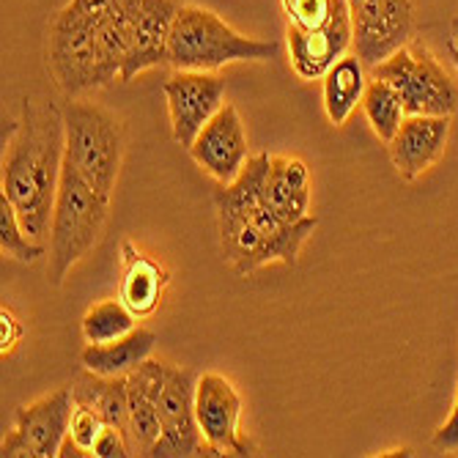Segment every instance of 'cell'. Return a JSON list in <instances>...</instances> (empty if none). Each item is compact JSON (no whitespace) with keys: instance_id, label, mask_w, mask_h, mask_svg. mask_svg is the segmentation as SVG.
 <instances>
[{"instance_id":"1","label":"cell","mask_w":458,"mask_h":458,"mask_svg":"<svg viewBox=\"0 0 458 458\" xmlns=\"http://www.w3.org/2000/svg\"><path fill=\"white\" fill-rule=\"evenodd\" d=\"M269 154L250 157L244 171L215 192L223 259L233 275L250 277L269 264H297L316 231V217L302 223L280 220L264 195Z\"/></svg>"},{"instance_id":"2","label":"cell","mask_w":458,"mask_h":458,"mask_svg":"<svg viewBox=\"0 0 458 458\" xmlns=\"http://www.w3.org/2000/svg\"><path fill=\"white\" fill-rule=\"evenodd\" d=\"M64 146V110H55L53 105L36 107L25 99L22 121L14 123L6 140L0 192L12 200L25 231L36 242L50 239Z\"/></svg>"},{"instance_id":"3","label":"cell","mask_w":458,"mask_h":458,"mask_svg":"<svg viewBox=\"0 0 458 458\" xmlns=\"http://www.w3.org/2000/svg\"><path fill=\"white\" fill-rule=\"evenodd\" d=\"M110 198L113 195L97 190L64 159L47 247V277L53 285H61L66 275L99 244L110 215Z\"/></svg>"},{"instance_id":"4","label":"cell","mask_w":458,"mask_h":458,"mask_svg":"<svg viewBox=\"0 0 458 458\" xmlns=\"http://www.w3.org/2000/svg\"><path fill=\"white\" fill-rule=\"evenodd\" d=\"M275 55V41L244 36L217 12L184 4L174 22L168 66L174 72H217L228 64L269 61Z\"/></svg>"},{"instance_id":"5","label":"cell","mask_w":458,"mask_h":458,"mask_svg":"<svg viewBox=\"0 0 458 458\" xmlns=\"http://www.w3.org/2000/svg\"><path fill=\"white\" fill-rule=\"evenodd\" d=\"M47 69L66 99L89 97L115 82L102 53V22L66 4L47 28Z\"/></svg>"},{"instance_id":"6","label":"cell","mask_w":458,"mask_h":458,"mask_svg":"<svg viewBox=\"0 0 458 458\" xmlns=\"http://www.w3.org/2000/svg\"><path fill=\"white\" fill-rule=\"evenodd\" d=\"M64 159L97 190L113 195L123 165L121 121L86 97L64 105Z\"/></svg>"},{"instance_id":"7","label":"cell","mask_w":458,"mask_h":458,"mask_svg":"<svg viewBox=\"0 0 458 458\" xmlns=\"http://www.w3.org/2000/svg\"><path fill=\"white\" fill-rule=\"evenodd\" d=\"M370 77L390 82L406 107V115H453L458 107L453 80L439 58L418 38L373 66Z\"/></svg>"},{"instance_id":"8","label":"cell","mask_w":458,"mask_h":458,"mask_svg":"<svg viewBox=\"0 0 458 458\" xmlns=\"http://www.w3.org/2000/svg\"><path fill=\"white\" fill-rule=\"evenodd\" d=\"M74 411L72 387L55 390L14 414V428L0 442L4 458H55L69 437V420Z\"/></svg>"},{"instance_id":"9","label":"cell","mask_w":458,"mask_h":458,"mask_svg":"<svg viewBox=\"0 0 458 458\" xmlns=\"http://www.w3.org/2000/svg\"><path fill=\"white\" fill-rule=\"evenodd\" d=\"M195 418L209 455H247L242 398L223 373L206 370L195 379Z\"/></svg>"},{"instance_id":"10","label":"cell","mask_w":458,"mask_h":458,"mask_svg":"<svg viewBox=\"0 0 458 458\" xmlns=\"http://www.w3.org/2000/svg\"><path fill=\"white\" fill-rule=\"evenodd\" d=\"M165 102L171 113L174 140L184 148L195 143L200 130L225 105V77L215 72H174L165 80Z\"/></svg>"},{"instance_id":"11","label":"cell","mask_w":458,"mask_h":458,"mask_svg":"<svg viewBox=\"0 0 458 458\" xmlns=\"http://www.w3.org/2000/svg\"><path fill=\"white\" fill-rule=\"evenodd\" d=\"M354 14V53L373 69L414 38V0H360Z\"/></svg>"},{"instance_id":"12","label":"cell","mask_w":458,"mask_h":458,"mask_svg":"<svg viewBox=\"0 0 458 458\" xmlns=\"http://www.w3.org/2000/svg\"><path fill=\"white\" fill-rule=\"evenodd\" d=\"M288 61L302 80H321L327 69L354 47V14L349 0L332 4L329 20L316 30L285 25Z\"/></svg>"},{"instance_id":"13","label":"cell","mask_w":458,"mask_h":458,"mask_svg":"<svg viewBox=\"0 0 458 458\" xmlns=\"http://www.w3.org/2000/svg\"><path fill=\"white\" fill-rule=\"evenodd\" d=\"M159 423H162V434L148 455L190 458L206 453V442L200 437L198 418H195V379L190 370L179 365L171 368L168 382L162 387Z\"/></svg>"},{"instance_id":"14","label":"cell","mask_w":458,"mask_h":458,"mask_svg":"<svg viewBox=\"0 0 458 458\" xmlns=\"http://www.w3.org/2000/svg\"><path fill=\"white\" fill-rule=\"evenodd\" d=\"M190 154L198 168H203L217 184H231L250 162V143L239 110L225 102L220 113L206 123Z\"/></svg>"},{"instance_id":"15","label":"cell","mask_w":458,"mask_h":458,"mask_svg":"<svg viewBox=\"0 0 458 458\" xmlns=\"http://www.w3.org/2000/svg\"><path fill=\"white\" fill-rule=\"evenodd\" d=\"M453 115H406L395 138L387 143L390 162L403 182L423 179L445 157Z\"/></svg>"},{"instance_id":"16","label":"cell","mask_w":458,"mask_h":458,"mask_svg":"<svg viewBox=\"0 0 458 458\" xmlns=\"http://www.w3.org/2000/svg\"><path fill=\"white\" fill-rule=\"evenodd\" d=\"M174 362L168 360H146L135 368L127 385H130V423H127V442L132 455H148L159 442L162 423H159V395L168 382Z\"/></svg>"},{"instance_id":"17","label":"cell","mask_w":458,"mask_h":458,"mask_svg":"<svg viewBox=\"0 0 458 458\" xmlns=\"http://www.w3.org/2000/svg\"><path fill=\"white\" fill-rule=\"evenodd\" d=\"M182 0H143L138 22H135V38L130 58L123 64L121 80L130 82L132 77L168 66V50H171V33L176 14L182 12Z\"/></svg>"},{"instance_id":"18","label":"cell","mask_w":458,"mask_h":458,"mask_svg":"<svg viewBox=\"0 0 458 458\" xmlns=\"http://www.w3.org/2000/svg\"><path fill=\"white\" fill-rule=\"evenodd\" d=\"M264 195L272 206V212L285 223H302L310 215V171L297 157L269 154L267 176H264Z\"/></svg>"},{"instance_id":"19","label":"cell","mask_w":458,"mask_h":458,"mask_svg":"<svg viewBox=\"0 0 458 458\" xmlns=\"http://www.w3.org/2000/svg\"><path fill=\"white\" fill-rule=\"evenodd\" d=\"M168 285V272L159 267V261L148 259L130 242H123V272H121V300L138 318L151 316Z\"/></svg>"},{"instance_id":"20","label":"cell","mask_w":458,"mask_h":458,"mask_svg":"<svg viewBox=\"0 0 458 458\" xmlns=\"http://www.w3.org/2000/svg\"><path fill=\"white\" fill-rule=\"evenodd\" d=\"M365 64L357 58V53H346L327 69L321 77V97H324V110L327 118L344 127L352 118V113L362 105L365 89H368V77H365Z\"/></svg>"},{"instance_id":"21","label":"cell","mask_w":458,"mask_h":458,"mask_svg":"<svg viewBox=\"0 0 458 458\" xmlns=\"http://www.w3.org/2000/svg\"><path fill=\"white\" fill-rule=\"evenodd\" d=\"M157 346V335L146 327H135L130 335L110 344H89L82 349V365L99 377H130L140 368Z\"/></svg>"},{"instance_id":"22","label":"cell","mask_w":458,"mask_h":458,"mask_svg":"<svg viewBox=\"0 0 458 458\" xmlns=\"http://www.w3.org/2000/svg\"><path fill=\"white\" fill-rule=\"evenodd\" d=\"M72 398L80 406H89V409L99 411L107 426L123 431V437H127V423H130L127 377H99L94 370H86L74 379Z\"/></svg>"},{"instance_id":"23","label":"cell","mask_w":458,"mask_h":458,"mask_svg":"<svg viewBox=\"0 0 458 458\" xmlns=\"http://www.w3.org/2000/svg\"><path fill=\"white\" fill-rule=\"evenodd\" d=\"M360 107L365 113L368 127L385 146L395 138V132L401 130V123L406 118V107H403L398 91L390 86L387 80H379V77L368 80V89H365Z\"/></svg>"},{"instance_id":"24","label":"cell","mask_w":458,"mask_h":458,"mask_svg":"<svg viewBox=\"0 0 458 458\" xmlns=\"http://www.w3.org/2000/svg\"><path fill=\"white\" fill-rule=\"evenodd\" d=\"M138 316L123 305V300H102L91 305L80 321L82 329V341L86 344H110L123 335H130L135 329Z\"/></svg>"},{"instance_id":"25","label":"cell","mask_w":458,"mask_h":458,"mask_svg":"<svg viewBox=\"0 0 458 458\" xmlns=\"http://www.w3.org/2000/svg\"><path fill=\"white\" fill-rule=\"evenodd\" d=\"M0 250H4L6 259L20 261V264H36L41 256L47 253L45 242H36L25 231L17 209L4 192H0Z\"/></svg>"},{"instance_id":"26","label":"cell","mask_w":458,"mask_h":458,"mask_svg":"<svg viewBox=\"0 0 458 458\" xmlns=\"http://www.w3.org/2000/svg\"><path fill=\"white\" fill-rule=\"evenodd\" d=\"M332 4L335 0H280L288 28H300V30L321 28L332 14Z\"/></svg>"},{"instance_id":"27","label":"cell","mask_w":458,"mask_h":458,"mask_svg":"<svg viewBox=\"0 0 458 458\" xmlns=\"http://www.w3.org/2000/svg\"><path fill=\"white\" fill-rule=\"evenodd\" d=\"M105 426L107 423H105V418H102L99 411L74 403L72 420H69V439L86 455H94V445H97L99 434L105 431Z\"/></svg>"},{"instance_id":"28","label":"cell","mask_w":458,"mask_h":458,"mask_svg":"<svg viewBox=\"0 0 458 458\" xmlns=\"http://www.w3.org/2000/svg\"><path fill=\"white\" fill-rule=\"evenodd\" d=\"M80 12H86L89 17L105 22L121 12H138L143 6V0H69Z\"/></svg>"},{"instance_id":"29","label":"cell","mask_w":458,"mask_h":458,"mask_svg":"<svg viewBox=\"0 0 458 458\" xmlns=\"http://www.w3.org/2000/svg\"><path fill=\"white\" fill-rule=\"evenodd\" d=\"M431 445L439 453H458V385H455V398H453L447 420L434 431Z\"/></svg>"},{"instance_id":"30","label":"cell","mask_w":458,"mask_h":458,"mask_svg":"<svg viewBox=\"0 0 458 458\" xmlns=\"http://www.w3.org/2000/svg\"><path fill=\"white\" fill-rule=\"evenodd\" d=\"M94 455L97 458H127V455H132V450H130V442L123 437V431L105 426V431L99 434V439L94 445Z\"/></svg>"},{"instance_id":"31","label":"cell","mask_w":458,"mask_h":458,"mask_svg":"<svg viewBox=\"0 0 458 458\" xmlns=\"http://www.w3.org/2000/svg\"><path fill=\"white\" fill-rule=\"evenodd\" d=\"M22 335H25V324L14 316L12 308L4 305V310H0V344H4V357L17 349Z\"/></svg>"},{"instance_id":"32","label":"cell","mask_w":458,"mask_h":458,"mask_svg":"<svg viewBox=\"0 0 458 458\" xmlns=\"http://www.w3.org/2000/svg\"><path fill=\"white\" fill-rule=\"evenodd\" d=\"M447 55L458 72V14L453 17V25H450V36H447Z\"/></svg>"},{"instance_id":"33","label":"cell","mask_w":458,"mask_h":458,"mask_svg":"<svg viewBox=\"0 0 458 458\" xmlns=\"http://www.w3.org/2000/svg\"><path fill=\"white\" fill-rule=\"evenodd\" d=\"M349 4H352V6H354V4H360V0H349Z\"/></svg>"}]
</instances>
